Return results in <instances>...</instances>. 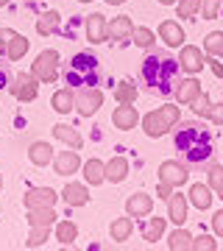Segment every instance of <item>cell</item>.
Instances as JSON below:
<instances>
[{
  "label": "cell",
  "instance_id": "cell-1",
  "mask_svg": "<svg viewBox=\"0 0 223 251\" xmlns=\"http://www.w3.org/2000/svg\"><path fill=\"white\" fill-rule=\"evenodd\" d=\"M176 151H181V156L190 165H201V162H206L212 156V134L206 131L204 126H196V123L178 126Z\"/></svg>",
  "mask_w": 223,
  "mask_h": 251
},
{
  "label": "cell",
  "instance_id": "cell-2",
  "mask_svg": "<svg viewBox=\"0 0 223 251\" xmlns=\"http://www.w3.org/2000/svg\"><path fill=\"white\" fill-rule=\"evenodd\" d=\"M176 75H178V62L168 59V56H148L143 64V78L151 84V90L170 92Z\"/></svg>",
  "mask_w": 223,
  "mask_h": 251
},
{
  "label": "cell",
  "instance_id": "cell-3",
  "mask_svg": "<svg viewBox=\"0 0 223 251\" xmlns=\"http://www.w3.org/2000/svg\"><path fill=\"white\" fill-rule=\"evenodd\" d=\"M98 75H100V67H98V59L89 53H78L67 64L64 70V78L70 87H89V84H98Z\"/></svg>",
  "mask_w": 223,
  "mask_h": 251
},
{
  "label": "cell",
  "instance_id": "cell-4",
  "mask_svg": "<svg viewBox=\"0 0 223 251\" xmlns=\"http://www.w3.org/2000/svg\"><path fill=\"white\" fill-rule=\"evenodd\" d=\"M31 73H34L36 81H42V84L56 81V75H59V53H56V50H42V53L36 56L34 70Z\"/></svg>",
  "mask_w": 223,
  "mask_h": 251
},
{
  "label": "cell",
  "instance_id": "cell-5",
  "mask_svg": "<svg viewBox=\"0 0 223 251\" xmlns=\"http://www.w3.org/2000/svg\"><path fill=\"white\" fill-rule=\"evenodd\" d=\"M100 103H103V92L98 87H84L75 95V109H78L81 117H92L100 109Z\"/></svg>",
  "mask_w": 223,
  "mask_h": 251
},
{
  "label": "cell",
  "instance_id": "cell-6",
  "mask_svg": "<svg viewBox=\"0 0 223 251\" xmlns=\"http://www.w3.org/2000/svg\"><path fill=\"white\" fill-rule=\"evenodd\" d=\"M204 64H206V56L201 53V48H196V45L181 48V53H178V67L181 70H187L190 75H196V73L204 70Z\"/></svg>",
  "mask_w": 223,
  "mask_h": 251
},
{
  "label": "cell",
  "instance_id": "cell-7",
  "mask_svg": "<svg viewBox=\"0 0 223 251\" xmlns=\"http://www.w3.org/2000/svg\"><path fill=\"white\" fill-rule=\"evenodd\" d=\"M11 92H14V98L17 100H36V92H39V87H36V75L31 73H20L17 75V81L11 84Z\"/></svg>",
  "mask_w": 223,
  "mask_h": 251
},
{
  "label": "cell",
  "instance_id": "cell-8",
  "mask_svg": "<svg viewBox=\"0 0 223 251\" xmlns=\"http://www.w3.org/2000/svg\"><path fill=\"white\" fill-rule=\"evenodd\" d=\"M187 168L184 165H178L176 159H168L159 165V181H168V184H173V187H181L184 181H187Z\"/></svg>",
  "mask_w": 223,
  "mask_h": 251
},
{
  "label": "cell",
  "instance_id": "cell-9",
  "mask_svg": "<svg viewBox=\"0 0 223 251\" xmlns=\"http://www.w3.org/2000/svg\"><path fill=\"white\" fill-rule=\"evenodd\" d=\"M56 190L50 187H34L28 190L25 198H23V204H25V209H39V206H53L56 204Z\"/></svg>",
  "mask_w": 223,
  "mask_h": 251
},
{
  "label": "cell",
  "instance_id": "cell-10",
  "mask_svg": "<svg viewBox=\"0 0 223 251\" xmlns=\"http://www.w3.org/2000/svg\"><path fill=\"white\" fill-rule=\"evenodd\" d=\"M87 39L92 45H100V42H106L109 39V23L103 14H89L87 17Z\"/></svg>",
  "mask_w": 223,
  "mask_h": 251
},
{
  "label": "cell",
  "instance_id": "cell-11",
  "mask_svg": "<svg viewBox=\"0 0 223 251\" xmlns=\"http://www.w3.org/2000/svg\"><path fill=\"white\" fill-rule=\"evenodd\" d=\"M112 123H115L120 131H128V128H134V126L140 123V115H137L134 103H120V106L112 112Z\"/></svg>",
  "mask_w": 223,
  "mask_h": 251
},
{
  "label": "cell",
  "instance_id": "cell-12",
  "mask_svg": "<svg viewBox=\"0 0 223 251\" xmlns=\"http://www.w3.org/2000/svg\"><path fill=\"white\" fill-rule=\"evenodd\" d=\"M176 103H181V106H187V103H193V100L198 98V95H201V81L198 78H193V75H190V78H184V81H178V87L176 90Z\"/></svg>",
  "mask_w": 223,
  "mask_h": 251
},
{
  "label": "cell",
  "instance_id": "cell-13",
  "mask_svg": "<svg viewBox=\"0 0 223 251\" xmlns=\"http://www.w3.org/2000/svg\"><path fill=\"white\" fill-rule=\"evenodd\" d=\"M151 209H153V198L151 196H145V193H134L128 201H125V212L131 218H145V215H151Z\"/></svg>",
  "mask_w": 223,
  "mask_h": 251
},
{
  "label": "cell",
  "instance_id": "cell-14",
  "mask_svg": "<svg viewBox=\"0 0 223 251\" xmlns=\"http://www.w3.org/2000/svg\"><path fill=\"white\" fill-rule=\"evenodd\" d=\"M78 165H81V159H78V153L75 151H62V153H56L53 156V168H56L59 176H70V173H75L78 171Z\"/></svg>",
  "mask_w": 223,
  "mask_h": 251
},
{
  "label": "cell",
  "instance_id": "cell-15",
  "mask_svg": "<svg viewBox=\"0 0 223 251\" xmlns=\"http://www.w3.org/2000/svg\"><path fill=\"white\" fill-rule=\"evenodd\" d=\"M159 36L165 39L168 48H178L181 42H184V28L178 25V23H173V20H165V23L159 25Z\"/></svg>",
  "mask_w": 223,
  "mask_h": 251
},
{
  "label": "cell",
  "instance_id": "cell-16",
  "mask_svg": "<svg viewBox=\"0 0 223 251\" xmlns=\"http://www.w3.org/2000/svg\"><path fill=\"white\" fill-rule=\"evenodd\" d=\"M168 218L176 226L184 224V221H187V198L178 196V193H173V196L168 198Z\"/></svg>",
  "mask_w": 223,
  "mask_h": 251
},
{
  "label": "cell",
  "instance_id": "cell-17",
  "mask_svg": "<svg viewBox=\"0 0 223 251\" xmlns=\"http://www.w3.org/2000/svg\"><path fill=\"white\" fill-rule=\"evenodd\" d=\"M143 128H145V134L148 137H162V134H168L170 131L168 123H165V117L159 115V109H156V112H148V115L143 117Z\"/></svg>",
  "mask_w": 223,
  "mask_h": 251
},
{
  "label": "cell",
  "instance_id": "cell-18",
  "mask_svg": "<svg viewBox=\"0 0 223 251\" xmlns=\"http://www.w3.org/2000/svg\"><path fill=\"white\" fill-rule=\"evenodd\" d=\"M62 198H64V204L67 206H84L89 201V190L84 187V184H67L64 187V193H62Z\"/></svg>",
  "mask_w": 223,
  "mask_h": 251
},
{
  "label": "cell",
  "instance_id": "cell-19",
  "mask_svg": "<svg viewBox=\"0 0 223 251\" xmlns=\"http://www.w3.org/2000/svg\"><path fill=\"white\" fill-rule=\"evenodd\" d=\"M131 34H134L131 17H115L112 23H109V36H112V39H117V42L131 39Z\"/></svg>",
  "mask_w": 223,
  "mask_h": 251
},
{
  "label": "cell",
  "instance_id": "cell-20",
  "mask_svg": "<svg viewBox=\"0 0 223 251\" xmlns=\"http://www.w3.org/2000/svg\"><path fill=\"white\" fill-rule=\"evenodd\" d=\"M131 232H134L131 215H128V218H115L112 226H109V234H112V240H115V243H125L128 237H131Z\"/></svg>",
  "mask_w": 223,
  "mask_h": 251
},
{
  "label": "cell",
  "instance_id": "cell-21",
  "mask_svg": "<svg viewBox=\"0 0 223 251\" xmlns=\"http://www.w3.org/2000/svg\"><path fill=\"white\" fill-rule=\"evenodd\" d=\"M125 176H128V159H125V156H112V159L106 162V179L120 184Z\"/></svg>",
  "mask_w": 223,
  "mask_h": 251
},
{
  "label": "cell",
  "instance_id": "cell-22",
  "mask_svg": "<svg viewBox=\"0 0 223 251\" xmlns=\"http://www.w3.org/2000/svg\"><path fill=\"white\" fill-rule=\"evenodd\" d=\"M53 137H56V140H62L64 145H70V148H81V145H84L81 134L75 131V128H73V126H67V123L53 126Z\"/></svg>",
  "mask_w": 223,
  "mask_h": 251
},
{
  "label": "cell",
  "instance_id": "cell-23",
  "mask_svg": "<svg viewBox=\"0 0 223 251\" xmlns=\"http://www.w3.org/2000/svg\"><path fill=\"white\" fill-rule=\"evenodd\" d=\"M190 204L198 206V209H209V204H212V187L209 184H193L190 187Z\"/></svg>",
  "mask_w": 223,
  "mask_h": 251
},
{
  "label": "cell",
  "instance_id": "cell-24",
  "mask_svg": "<svg viewBox=\"0 0 223 251\" xmlns=\"http://www.w3.org/2000/svg\"><path fill=\"white\" fill-rule=\"evenodd\" d=\"M59 25H62V17H59V11H45V14H39V20H36V31L42 36H50L59 31Z\"/></svg>",
  "mask_w": 223,
  "mask_h": 251
},
{
  "label": "cell",
  "instance_id": "cell-25",
  "mask_svg": "<svg viewBox=\"0 0 223 251\" xmlns=\"http://www.w3.org/2000/svg\"><path fill=\"white\" fill-rule=\"evenodd\" d=\"M53 109L59 112V115H67V112H73L75 109V92L67 87V90H59V92H53Z\"/></svg>",
  "mask_w": 223,
  "mask_h": 251
},
{
  "label": "cell",
  "instance_id": "cell-26",
  "mask_svg": "<svg viewBox=\"0 0 223 251\" xmlns=\"http://www.w3.org/2000/svg\"><path fill=\"white\" fill-rule=\"evenodd\" d=\"M28 224L31 226H53L56 212L53 206H39V209H28Z\"/></svg>",
  "mask_w": 223,
  "mask_h": 251
},
{
  "label": "cell",
  "instance_id": "cell-27",
  "mask_svg": "<svg viewBox=\"0 0 223 251\" xmlns=\"http://www.w3.org/2000/svg\"><path fill=\"white\" fill-rule=\"evenodd\" d=\"M28 156H31L34 165L45 168V165H50V162H53V148H50L48 143H34V145H31V151H28Z\"/></svg>",
  "mask_w": 223,
  "mask_h": 251
},
{
  "label": "cell",
  "instance_id": "cell-28",
  "mask_svg": "<svg viewBox=\"0 0 223 251\" xmlns=\"http://www.w3.org/2000/svg\"><path fill=\"white\" fill-rule=\"evenodd\" d=\"M84 179H87L89 184L106 181V165H103L100 159H89L87 165H84Z\"/></svg>",
  "mask_w": 223,
  "mask_h": 251
},
{
  "label": "cell",
  "instance_id": "cell-29",
  "mask_svg": "<svg viewBox=\"0 0 223 251\" xmlns=\"http://www.w3.org/2000/svg\"><path fill=\"white\" fill-rule=\"evenodd\" d=\"M75 237H78V226L73 224V221H62V224L56 226V240L62 243V246H73Z\"/></svg>",
  "mask_w": 223,
  "mask_h": 251
},
{
  "label": "cell",
  "instance_id": "cell-30",
  "mask_svg": "<svg viewBox=\"0 0 223 251\" xmlns=\"http://www.w3.org/2000/svg\"><path fill=\"white\" fill-rule=\"evenodd\" d=\"M168 246L173 251H187V249H193V234L184 232V229H176V232L168 237Z\"/></svg>",
  "mask_w": 223,
  "mask_h": 251
},
{
  "label": "cell",
  "instance_id": "cell-31",
  "mask_svg": "<svg viewBox=\"0 0 223 251\" xmlns=\"http://www.w3.org/2000/svg\"><path fill=\"white\" fill-rule=\"evenodd\" d=\"M162 234H165V218H151L148 226L143 229V240L145 243H156Z\"/></svg>",
  "mask_w": 223,
  "mask_h": 251
},
{
  "label": "cell",
  "instance_id": "cell-32",
  "mask_svg": "<svg viewBox=\"0 0 223 251\" xmlns=\"http://www.w3.org/2000/svg\"><path fill=\"white\" fill-rule=\"evenodd\" d=\"M6 53H9L11 62H20V59L28 53V39L17 34V36H14V39L9 42V45H6Z\"/></svg>",
  "mask_w": 223,
  "mask_h": 251
},
{
  "label": "cell",
  "instance_id": "cell-33",
  "mask_svg": "<svg viewBox=\"0 0 223 251\" xmlns=\"http://www.w3.org/2000/svg\"><path fill=\"white\" fill-rule=\"evenodd\" d=\"M115 98H117V103H134L137 100V87L131 81H120L115 87Z\"/></svg>",
  "mask_w": 223,
  "mask_h": 251
},
{
  "label": "cell",
  "instance_id": "cell-34",
  "mask_svg": "<svg viewBox=\"0 0 223 251\" xmlns=\"http://www.w3.org/2000/svg\"><path fill=\"white\" fill-rule=\"evenodd\" d=\"M48 237H50V226H31V234H28L25 246L28 249H39V246H45Z\"/></svg>",
  "mask_w": 223,
  "mask_h": 251
},
{
  "label": "cell",
  "instance_id": "cell-35",
  "mask_svg": "<svg viewBox=\"0 0 223 251\" xmlns=\"http://www.w3.org/2000/svg\"><path fill=\"white\" fill-rule=\"evenodd\" d=\"M204 48L209 56H223V31H212L204 39Z\"/></svg>",
  "mask_w": 223,
  "mask_h": 251
},
{
  "label": "cell",
  "instance_id": "cell-36",
  "mask_svg": "<svg viewBox=\"0 0 223 251\" xmlns=\"http://www.w3.org/2000/svg\"><path fill=\"white\" fill-rule=\"evenodd\" d=\"M131 39H134V45H137V48H151L156 36H153L151 28H134Z\"/></svg>",
  "mask_w": 223,
  "mask_h": 251
},
{
  "label": "cell",
  "instance_id": "cell-37",
  "mask_svg": "<svg viewBox=\"0 0 223 251\" xmlns=\"http://www.w3.org/2000/svg\"><path fill=\"white\" fill-rule=\"evenodd\" d=\"M201 11V0H178V17H196Z\"/></svg>",
  "mask_w": 223,
  "mask_h": 251
},
{
  "label": "cell",
  "instance_id": "cell-38",
  "mask_svg": "<svg viewBox=\"0 0 223 251\" xmlns=\"http://www.w3.org/2000/svg\"><path fill=\"white\" fill-rule=\"evenodd\" d=\"M209 109H212V103H209V95L206 92H201L196 100H193V112L201 117H209Z\"/></svg>",
  "mask_w": 223,
  "mask_h": 251
},
{
  "label": "cell",
  "instance_id": "cell-39",
  "mask_svg": "<svg viewBox=\"0 0 223 251\" xmlns=\"http://www.w3.org/2000/svg\"><path fill=\"white\" fill-rule=\"evenodd\" d=\"M159 115L165 117L168 128H176V126H178V117H181V115H178V103H176V106H159Z\"/></svg>",
  "mask_w": 223,
  "mask_h": 251
},
{
  "label": "cell",
  "instance_id": "cell-40",
  "mask_svg": "<svg viewBox=\"0 0 223 251\" xmlns=\"http://www.w3.org/2000/svg\"><path fill=\"white\" fill-rule=\"evenodd\" d=\"M221 3H223V0H201V17H204V20H215V17H218Z\"/></svg>",
  "mask_w": 223,
  "mask_h": 251
},
{
  "label": "cell",
  "instance_id": "cell-41",
  "mask_svg": "<svg viewBox=\"0 0 223 251\" xmlns=\"http://www.w3.org/2000/svg\"><path fill=\"white\" fill-rule=\"evenodd\" d=\"M193 249H198V251H215V249H218V243H215V237H209V234H201V237H193Z\"/></svg>",
  "mask_w": 223,
  "mask_h": 251
},
{
  "label": "cell",
  "instance_id": "cell-42",
  "mask_svg": "<svg viewBox=\"0 0 223 251\" xmlns=\"http://www.w3.org/2000/svg\"><path fill=\"white\" fill-rule=\"evenodd\" d=\"M223 184V165H212L209 168V187L218 190Z\"/></svg>",
  "mask_w": 223,
  "mask_h": 251
},
{
  "label": "cell",
  "instance_id": "cell-43",
  "mask_svg": "<svg viewBox=\"0 0 223 251\" xmlns=\"http://www.w3.org/2000/svg\"><path fill=\"white\" fill-rule=\"evenodd\" d=\"M209 120H212L215 126H223V103H215V106L209 109Z\"/></svg>",
  "mask_w": 223,
  "mask_h": 251
},
{
  "label": "cell",
  "instance_id": "cell-44",
  "mask_svg": "<svg viewBox=\"0 0 223 251\" xmlns=\"http://www.w3.org/2000/svg\"><path fill=\"white\" fill-rule=\"evenodd\" d=\"M173 184H168V181H159V190H156V198H165V201H168L170 196H173Z\"/></svg>",
  "mask_w": 223,
  "mask_h": 251
},
{
  "label": "cell",
  "instance_id": "cell-45",
  "mask_svg": "<svg viewBox=\"0 0 223 251\" xmlns=\"http://www.w3.org/2000/svg\"><path fill=\"white\" fill-rule=\"evenodd\" d=\"M212 229H215V234H218V237H223V209L212 215Z\"/></svg>",
  "mask_w": 223,
  "mask_h": 251
},
{
  "label": "cell",
  "instance_id": "cell-46",
  "mask_svg": "<svg viewBox=\"0 0 223 251\" xmlns=\"http://www.w3.org/2000/svg\"><path fill=\"white\" fill-rule=\"evenodd\" d=\"M206 64L212 67V73L218 75V78H223V64L218 62V56H209V59H206Z\"/></svg>",
  "mask_w": 223,
  "mask_h": 251
},
{
  "label": "cell",
  "instance_id": "cell-47",
  "mask_svg": "<svg viewBox=\"0 0 223 251\" xmlns=\"http://www.w3.org/2000/svg\"><path fill=\"white\" fill-rule=\"evenodd\" d=\"M14 36H17V31H11V28H3V31H0V45H9Z\"/></svg>",
  "mask_w": 223,
  "mask_h": 251
},
{
  "label": "cell",
  "instance_id": "cell-48",
  "mask_svg": "<svg viewBox=\"0 0 223 251\" xmlns=\"http://www.w3.org/2000/svg\"><path fill=\"white\" fill-rule=\"evenodd\" d=\"M6 81H9V75H6V73L0 70V90H3V87H6Z\"/></svg>",
  "mask_w": 223,
  "mask_h": 251
},
{
  "label": "cell",
  "instance_id": "cell-49",
  "mask_svg": "<svg viewBox=\"0 0 223 251\" xmlns=\"http://www.w3.org/2000/svg\"><path fill=\"white\" fill-rule=\"evenodd\" d=\"M109 6H120V3H125V0H106Z\"/></svg>",
  "mask_w": 223,
  "mask_h": 251
},
{
  "label": "cell",
  "instance_id": "cell-50",
  "mask_svg": "<svg viewBox=\"0 0 223 251\" xmlns=\"http://www.w3.org/2000/svg\"><path fill=\"white\" fill-rule=\"evenodd\" d=\"M215 193H218V198H221V201H223V184H221V187H218V190H215Z\"/></svg>",
  "mask_w": 223,
  "mask_h": 251
},
{
  "label": "cell",
  "instance_id": "cell-51",
  "mask_svg": "<svg viewBox=\"0 0 223 251\" xmlns=\"http://www.w3.org/2000/svg\"><path fill=\"white\" fill-rule=\"evenodd\" d=\"M159 3H165V6H170V3H178V0H159Z\"/></svg>",
  "mask_w": 223,
  "mask_h": 251
},
{
  "label": "cell",
  "instance_id": "cell-52",
  "mask_svg": "<svg viewBox=\"0 0 223 251\" xmlns=\"http://www.w3.org/2000/svg\"><path fill=\"white\" fill-rule=\"evenodd\" d=\"M6 3H9V0H0V6H6Z\"/></svg>",
  "mask_w": 223,
  "mask_h": 251
},
{
  "label": "cell",
  "instance_id": "cell-53",
  "mask_svg": "<svg viewBox=\"0 0 223 251\" xmlns=\"http://www.w3.org/2000/svg\"><path fill=\"white\" fill-rule=\"evenodd\" d=\"M0 187H3V176H0Z\"/></svg>",
  "mask_w": 223,
  "mask_h": 251
},
{
  "label": "cell",
  "instance_id": "cell-54",
  "mask_svg": "<svg viewBox=\"0 0 223 251\" xmlns=\"http://www.w3.org/2000/svg\"><path fill=\"white\" fill-rule=\"evenodd\" d=\"M81 3H89V0H81Z\"/></svg>",
  "mask_w": 223,
  "mask_h": 251
}]
</instances>
